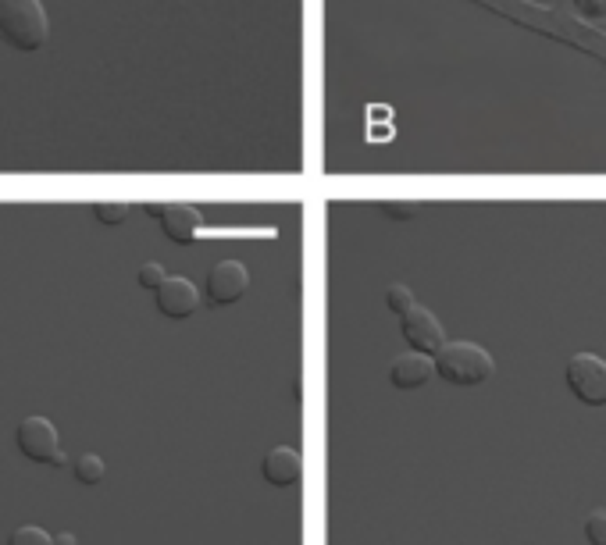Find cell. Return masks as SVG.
<instances>
[{"instance_id": "6da1fadb", "label": "cell", "mask_w": 606, "mask_h": 545, "mask_svg": "<svg viewBox=\"0 0 606 545\" xmlns=\"http://www.w3.org/2000/svg\"><path fill=\"white\" fill-rule=\"evenodd\" d=\"M50 25L40 0H0V40L22 54L47 47Z\"/></svg>"}, {"instance_id": "7a4b0ae2", "label": "cell", "mask_w": 606, "mask_h": 545, "mask_svg": "<svg viewBox=\"0 0 606 545\" xmlns=\"http://www.w3.org/2000/svg\"><path fill=\"white\" fill-rule=\"evenodd\" d=\"M435 375L450 385H482L496 375V360L478 346V342H446L443 350L435 353Z\"/></svg>"}, {"instance_id": "3957f363", "label": "cell", "mask_w": 606, "mask_h": 545, "mask_svg": "<svg viewBox=\"0 0 606 545\" xmlns=\"http://www.w3.org/2000/svg\"><path fill=\"white\" fill-rule=\"evenodd\" d=\"M567 389L585 407H606V360L596 353H574L567 360Z\"/></svg>"}, {"instance_id": "277c9868", "label": "cell", "mask_w": 606, "mask_h": 545, "mask_svg": "<svg viewBox=\"0 0 606 545\" xmlns=\"http://www.w3.org/2000/svg\"><path fill=\"white\" fill-rule=\"evenodd\" d=\"M400 328H403V339H407V346H414L418 353H428V357H435V353L446 346V332H443V321L435 318L428 307H414L407 310L400 318Z\"/></svg>"}, {"instance_id": "5b68a950", "label": "cell", "mask_w": 606, "mask_h": 545, "mask_svg": "<svg viewBox=\"0 0 606 545\" xmlns=\"http://www.w3.org/2000/svg\"><path fill=\"white\" fill-rule=\"evenodd\" d=\"M15 439H18L22 456L25 460H33V464H50L54 453L61 449L58 428H54V421H47V417H25V421L18 424Z\"/></svg>"}, {"instance_id": "8992f818", "label": "cell", "mask_w": 606, "mask_h": 545, "mask_svg": "<svg viewBox=\"0 0 606 545\" xmlns=\"http://www.w3.org/2000/svg\"><path fill=\"white\" fill-rule=\"evenodd\" d=\"M246 289H250V275L239 261H222L207 271V300L214 307H229V303L243 300Z\"/></svg>"}, {"instance_id": "52a82bcc", "label": "cell", "mask_w": 606, "mask_h": 545, "mask_svg": "<svg viewBox=\"0 0 606 545\" xmlns=\"http://www.w3.org/2000/svg\"><path fill=\"white\" fill-rule=\"evenodd\" d=\"M154 296H157V310L172 321L189 318V314H197V307H200V289L189 282V278H179V275L164 278V285Z\"/></svg>"}, {"instance_id": "ba28073f", "label": "cell", "mask_w": 606, "mask_h": 545, "mask_svg": "<svg viewBox=\"0 0 606 545\" xmlns=\"http://www.w3.org/2000/svg\"><path fill=\"white\" fill-rule=\"evenodd\" d=\"M432 375H435V357L418 350L403 353V357H396L393 364H389V382H393V389H403V392L421 389Z\"/></svg>"}, {"instance_id": "9c48e42d", "label": "cell", "mask_w": 606, "mask_h": 545, "mask_svg": "<svg viewBox=\"0 0 606 545\" xmlns=\"http://www.w3.org/2000/svg\"><path fill=\"white\" fill-rule=\"evenodd\" d=\"M261 474L271 489H289V485H296L303 474V456L296 453L293 446H275L268 456H264Z\"/></svg>"}, {"instance_id": "30bf717a", "label": "cell", "mask_w": 606, "mask_h": 545, "mask_svg": "<svg viewBox=\"0 0 606 545\" xmlns=\"http://www.w3.org/2000/svg\"><path fill=\"white\" fill-rule=\"evenodd\" d=\"M161 228L172 243H179V246L193 243L197 232H200V211L197 207H189V204H164Z\"/></svg>"}, {"instance_id": "8fae6325", "label": "cell", "mask_w": 606, "mask_h": 545, "mask_svg": "<svg viewBox=\"0 0 606 545\" xmlns=\"http://www.w3.org/2000/svg\"><path fill=\"white\" fill-rule=\"evenodd\" d=\"M72 474H75V481H79V485L93 489V485H100V481H104L107 467H104V460H100L97 453H82V456H75Z\"/></svg>"}, {"instance_id": "7c38bea8", "label": "cell", "mask_w": 606, "mask_h": 545, "mask_svg": "<svg viewBox=\"0 0 606 545\" xmlns=\"http://www.w3.org/2000/svg\"><path fill=\"white\" fill-rule=\"evenodd\" d=\"M385 307L393 310L396 318H403V314L414 307V293H410V285H403V282L389 285V293H385Z\"/></svg>"}, {"instance_id": "4fadbf2b", "label": "cell", "mask_w": 606, "mask_h": 545, "mask_svg": "<svg viewBox=\"0 0 606 545\" xmlns=\"http://www.w3.org/2000/svg\"><path fill=\"white\" fill-rule=\"evenodd\" d=\"M8 545H54V535H47V531L36 528V524H25V528L11 531Z\"/></svg>"}, {"instance_id": "5bb4252c", "label": "cell", "mask_w": 606, "mask_h": 545, "mask_svg": "<svg viewBox=\"0 0 606 545\" xmlns=\"http://www.w3.org/2000/svg\"><path fill=\"white\" fill-rule=\"evenodd\" d=\"M585 542L589 545H606V506L589 513V521H585Z\"/></svg>"}, {"instance_id": "9a60e30c", "label": "cell", "mask_w": 606, "mask_h": 545, "mask_svg": "<svg viewBox=\"0 0 606 545\" xmlns=\"http://www.w3.org/2000/svg\"><path fill=\"white\" fill-rule=\"evenodd\" d=\"M571 11L585 22H606V0H571Z\"/></svg>"}, {"instance_id": "2e32d148", "label": "cell", "mask_w": 606, "mask_h": 545, "mask_svg": "<svg viewBox=\"0 0 606 545\" xmlns=\"http://www.w3.org/2000/svg\"><path fill=\"white\" fill-rule=\"evenodd\" d=\"M93 218L104 225H122L129 218V204H93Z\"/></svg>"}, {"instance_id": "e0dca14e", "label": "cell", "mask_w": 606, "mask_h": 545, "mask_svg": "<svg viewBox=\"0 0 606 545\" xmlns=\"http://www.w3.org/2000/svg\"><path fill=\"white\" fill-rule=\"evenodd\" d=\"M164 268L161 264H143L140 271H136V282H140V289H150V293H157V289H161L164 285Z\"/></svg>"}, {"instance_id": "ac0fdd59", "label": "cell", "mask_w": 606, "mask_h": 545, "mask_svg": "<svg viewBox=\"0 0 606 545\" xmlns=\"http://www.w3.org/2000/svg\"><path fill=\"white\" fill-rule=\"evenodd\" d=\"M382 211L389 214V218H414L418 214V204H407V207H400L396 200H385L382 204Z\"/></svg>"}, {"instance_id": "d6986e66", "label": "cell", "mask_w": 606, "mask_h": 545, "mask_svg": "<svg viewBox=\"0 0 606 545\" xmlns=\"http://www.w3.org/2000/svg\"><path fill=\"white\" fill-rule=\"evenodd\" d=\"M54 545H79V538L65 531V535H54Z\"/></svg>"}, {"instance_id": "ffe728a7", "label": "cell", "mask_w": 606, "mask_h": 545, "mask_svg": "<svg viewBox=\"0 0 606 545\" xmlns=\"http://www.w3.org/2000/svg\"><path fill=\"white\" fill-rule=\"evenodd\" d=\"M143 211H147L150 218H157V221H161V214H164V204H147V207H143Z\"/></svg>"}, {"instance_id": "44dd1931", "label": "cell", "mask_w": 606, "mask_h": 545, "mask_svg": "<svg viewBox=\"0 0 606 545\" xmlns=\"http://www.w3.org/2000/svg\"><path fill=\"white\" fill-rule=\"evenodd\" d=\"M65 464H68V456L58 449V453H54V460H50V467H65Z\"/></svg>"}]
</instances>
